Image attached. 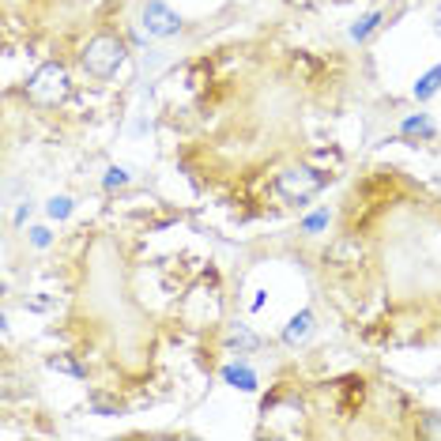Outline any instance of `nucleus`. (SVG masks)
<instances>
[{
    "mask_svg": "<svg viewBox=\"0 0 441 441\" xmlns=\"http://www.w3.org/2000/svg\"><path fill=\"white\" fill-rule=\"evenodd\" d=\"M441 91V64H434L426 76H419V83H415V98L419 102H430L434 95Z\"/></svg>",
    "mask_w": 441,
    "mask_h": 441,
    "instance_id": "nucleus-8",
    "label": "nucleus"
},
{
    "mask_svg": "<svg viewBox=\"0 0 441 441\" xmlns=\"http://www.w3.org/2000/svg\"><path fill=\"white\" fill-rule=\"evenodd\" d=\"M437 34H441V11H437Z\"/></svg>",
    "mask_w": 441,
    "mask_h": 441,
    "instance_id": "nucleus-16",
    "label": "nucleus"
},
{
    "mask_svg": "<svg viewBox=\"0 0 441 441\" xmlns=\"http://www.w3.org/2000/svg\"><path fill=\"white\" fill-rule=\"evenodd\" d=\"M381 19H385L381 11H370V16H363V19H358V23L351 26V38H355V42H366V38L381 26Z\"/></svg>",
    "mask_w": 441,
    "mask_h": 441,
    "instance_id": "nucleus-9",
    "label": "nucleus"
},
{
    "mask_svg": "<svg viewBox=\"0 0 441 441\" xmlns=\"http://www.w3.org/2000/svg\"><path fill=\"white\" fill-rule=\"evenodd\" d=\"M223 381L230 385V389H242V392H253V389H257V373H253L245 363L226 366V370H223Z\"/></svg>",
    "mask_w": 441,
    "mask_h": 441,
    "instance_id": "nucleus-6",
    "label": "nucleus"
},
{
    "mask_svg": "<svg viewBox=\"0 0 441 441\" xmlns=\"http://www.w3.org/2000/svg\"><path fill=\"white\" fill-rule=\"evenodd\" d=\"M125 57H128V46H125L117 34H95V38L83 46V53H79V64H83L87 76L110 79V76H117V69L125 64Z\"/></svg>",
    "mask_w": 441,
    "mask_h": 441,
    "instance_id": "nucleus-1",
    "label": "nucleus"
},
{
    "mask_svg": "<svg viewBox=\"0 0 441 441\" xmlns=\"http://www.w3.org/2000/svg\"><path fill=\"white\" fill-rule=\"evenodd\" d=\"M325 185H328V173H320L313 166H287L275 178V193L290 200V204H310Z\"/></svg>",
    "mask_w": 441,
    "mask_h": 441,
    "instance_id": "nucleus-3",
    "label": "nucleus"
},
{
    "mask_svg": "<svg viewBox=\"0 0 441 441\" xmlns=\"http://www.w3.org/2000/svg\"><path fill=\"white\" fill-rule=\"evenodd\" d=\"M49 366H53V370H61V373H72V377H83V373H87L83 366H76V363H72V358H64V355H57V358H49Z\"/></svg>",
    "mask_w": 441,
    "mask_h": 441,
    "instance_id": "nucleus-13",
    "label": "nucleus"
},
{
    "mask_svg": "<svg viewBox=\"0 0 441 441\" xmlns=\"http://www.w3.org/2000/svg\"><path fill=\"white\" fill-rule=\"evenodd\" d=\"M422 437H441V415H426L422 426H419Z\"/></svg>",
    "mask_w": 441,
    "mask_h": 441,
    "instance_id": "nucleus-14",
    "label": "nucleus"
},
{
    "mask_svg": "<svg viewBox=\"0 0 441 441\" xmlns=\"http://www.w3.org/2000/svg\"><path fill=\"white\" fill-rule=\"evenodd\" d=\"M143 31L151 38H173L181 31V16L163 0H147L143 4Z\"/></svg>",
    "mask_w": 441,
    "mask_h": 441,
    "instance_id": "nucleus-4",
    "label": "nucleus"
},
{
    "mask_svg": "<svg viewBox=\"0 0 441 441\" xmlns=\"http://www.w3.org/2000/svg\"><path fill=\"white\" fill-rule=\"evenodd\" d=\"M72 208H76V204H72V196H53L49 204H46V216L61 223V219H69V216H72Z\"/></svg>",
    "mask_w": 441,
    "mask_h": 441,
    "instance_id": "nucleus-10",
    "label": "nucleus"
},
{
    "mask_svg": "<svg viewBox=\"0 0 441 441\" xmlns=\"http://www.w3.org/2000/svg\"><path fill=\"white\" fill-rule=\"evenodd\" d=\"M328 226V211H313V216L302 219V234H320Z\"/></svg>",
    "mask_w": 441,
    "mask_h": 441,
    "instance_id": "nucleus-12",
    "label": "nucleus"
},
{
    "mask_svg": "<svg viewBox=\"0 0 441 441\" xmlns=\"http://www.w3.org/2000/svg\"><path fill=\"white\" fill-rule=\"evenodd\" d=\"M49 242H53V234L46 230V226H34V230H31V245L34 249H49Z\"/></svg>",
    "mask_w": 441,
    "mask_h": 441,
    "instance_id": "nucleus-15",
    "label": "nucleus"
},
{
    "mask_svg": "<svg viewBox=\"0 0 441 441\" xmlns=\"http://www.w3.org/2000/svg\"><path fill=\"white\" fill-rule=\"evenodd\" d=\"M310 332H313V310H302V313H294L290 317V325L283 328V343H302L305 336H310Z\"/></svg>",
    "mask_w": 441,
    "mask_h": 441,
    "instance_id": "nucleus-5",
    "label": "nucleus"
},
{
    "mask_svg": "<svg viewBox=\"0 0 441 441\" xmlns=\"http://www.w3.org/2000/svg\"><path fill=\"white\" fill-rule=\"evenodd\" d=\"M102 185H106V189H125V185H128V170L125 166H110V170H106V178H102Z\"/></svg>",
    "mask_w": 441,
    "mask_h": 441,
    "instance_id": "nucleus-11",
    "label": "nucleus"
},
{
    "mask_svg": "<svg viewBox=\"0 0 441 441\" xmlns=\"http://www.w3.org/2000/svg\"><path fill=\"white\" fill-rule=\"evenodd\" d=\"M400 136H404V140H434V121H430V117H426V113H415V117H407V121L404 125H400Z\"/></svg>",
    "mask_w": 441,
    "mask_h": 441,
    "instance_id": "nucleus-7",
    "label": "nucleus"
},
{
    "mask_svg": "<svg viewBox=\"0 0 441 441\" xmlns=\"http://www.w3.org/2000/svg\"><path fill=\"white\" fill-rule=\"evenodd\" d=\"M72 91V79H69V69L61 61H46L38 64L26 79V98L34 106H61Z\"/></svg>",
    "mask_w": 441,
    "mask_h": 441,
    "instance_id": "nucleus-2",
    "label": "nucleus"
}]
</instances>
